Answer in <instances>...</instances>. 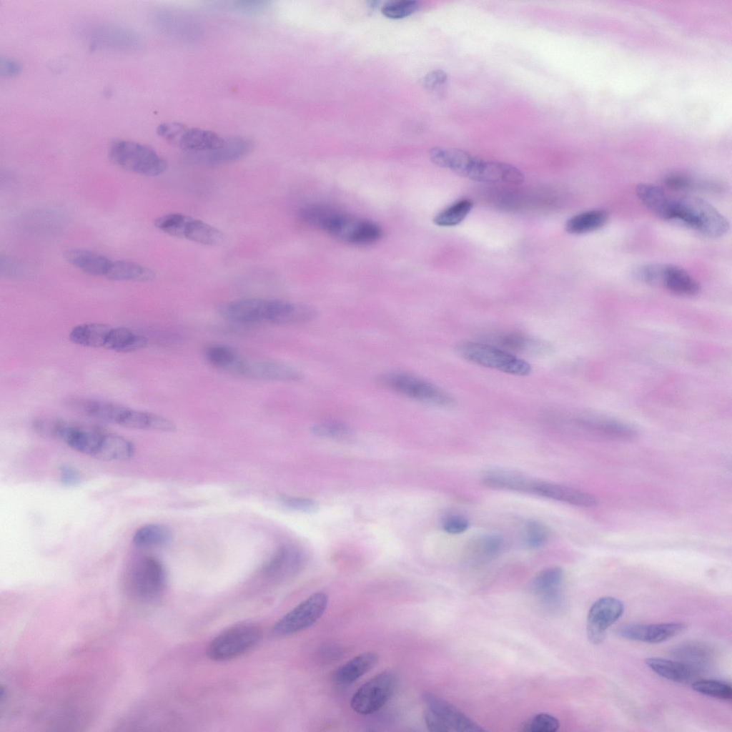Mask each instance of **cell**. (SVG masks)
Wrapping results in <instances>:
<instances>
[{
	"label": "cell",
	"mask_w": 732,
	"mask_h": 732,
	"mask_svg": "<svg viewBox=\"0 0 732 732\" xmlns=\"http://www.w3.org/2000/svg\"><path fill=\"white\" fill-rule=\"evenodd\" d=\"M300 216L307 224L354 245L371 244L382 235V229L376 223L326 206H307L301 211Z\"/></svg>",
	"instance_id": "cell-1"
},
{
	"label": "cell",
	"mask_w": 732,
	"mask_h": 732,
	"mask_svg": "<svg viewBox=\"0 0 732 732\" xmlns=\"http://www.w3.org/2000/svg\"><path fill=\"white\" fill-rule=\"evenodd\" d=\"M122 585L127 595L138 600L150 602L164 593L167 577L162 564L155 558H132L122 573Z\"/></svg>",
	"instance_id": "cell-2"
},
{
	"label": "cell",
	"mask_w": 732,
	"mask_h": 732,
	"mask_svg": "<svg viewBox=\"0 0 732 732\" xmlns=\"http://www.w3.org/2000/svg\"><path fill=\"white\" fill-rule=\"evenodd\" d=\"M669 221H676L701 234L712 238L723 236L729 223L715 207L694 196L674 199Z\"/></svg>",
	"instance_id": "cell-3"
},
{
	"label": "cell",
	"mask_w": 732,
	"mask_h": 732,
	"mask_svg": "<svg viewBox=\"0 0 732 732\" xmlns=\"http://www.w3.org/2000/svg\"><path fill=\"white\" fill-rule=\"evenodd\" d=\"M109 157L117 166L144 176H158L167 168V162L154 149L130 140L113 141Z\"/></svg>",
	"instance_id": "cell-4"
},
{
	"label": "cell",
	"mask_w": 732,
	"mask_h": 732,
	"mask_svg": "<svg viewBox=\"0 0 732 732\" xmlns=\"http://www.w3.org/2000/svg\"><path fill=\"white\" fill-rule=\"evenodd\" d=\"M457 352L476 365L517 376L531 372L530 364L506 350L485 343L466 342L458 345Z\"/></svg>",
	"instance_id": "cell-5"
},
{
	"label": "cell",
	"mask_w": 732,
	"mask_h": 732,
	"mask_svg": "<svg viewBox=\"0 0 732 732\" xmlns=\"http://www.w3.org/2000/svg\"><path fill=\"white\" fill-rule=\"evenodd\" d=\"M378 382L390 390L421 402L447 406L452 402L451 397L435 385L407 372H385L378 377Z\"/></svg>",
	"instance_id": "cell-6"
},
{
	"label": "cell",
	"mask_w": 732,
	"mask_h": 732,
	"mask_svg": "<svg viewBox=\"0 0 732 732\" xmlns=\"http://www.w3.org/2000/svg\"><path fill=\"white\" fill-rule=\"evenodd\" d=\"M422 700L425 706L423 716L426 726L430 731H478L484 730L454 706L433 693H424Z\"/></svg>",
	"instance_id": "cell-7"
},
{
	"label": "cell",
	"mask_w": 732,
	"mask_h": 732,
	"mask_svg": "<svg viewBox=\"0 0 732 732\" xmlns=\"http://www.w3.org/2000/svg\"><path fill=\"white\" fill-rule=\"evenodd\" d=\"M159 136L179 149L191 153L211 151L221 147L225 139L217 133L178 122H164L157 128Z\"/></svg>",
	"instance_id": "cell-8"
},
{
	"label": "cell",
	"mask_w": 732,
	"mask_h": 732,
	"mask_svg": "<svg viewBox=\"0 0 732 732\" xmlns=\"http://www.w3.org/2000/svg\"><path fill=\"white\" fill-rule=\"evenodd\" d=\"M262 636L261 628L255 625L233 626L213 639L207 648L208 656L218 661L236 658L256 646Z\"/></svg>",
	"instance_id": "cell-9"
},
{
	"label": "cell",
	"mask_w": 732,
	"mask_h": 732,
	"mask_svg": "<svg viewBox=\"0 0 732 732\" xmlns=\"http://www.w3.org/2000/svg\"><path fill=\"white\" fill-rule=\"evenodd\" d=\"M397 678L390 671H382L362 684L353 694L350 706L361 715L380 710L394 695Z\"/></svg>",
	"instance_id": "cell-10"
},
{
	"label": "cell",
	"mask_w": 732,
	"mask_h": 732,
	"mask_svg": "<svg viewBox=\"0 0 732 732\" xmlns=\"http://www.w3.org/2000/svg\"><path fill=\"white\" fill-rule=\"evenodd\" d=\"M329 598L324 592H317L288 612L273 627L277 636L290 635L315 623L324 614Z\"/></svg>",
	"instance_id": "cell-11"
},
{
	"label": "cell",
	"mask_w": 732,
	"mask_h": 732,
	"mask_svg": "<svg viewBox=\"0 0 732 732\" xmlns=\"http://www.w3.org/2000/svg\"><path fill=\"white\" fill-rule=\"evenodd\" d=\"M107 432L93 425L62 420L56 438L75 451L98 460Z\"/></svg>",
	"instance_id": "cell-12"
},
{
	"label": "cell",
	"mask_w": 732,
	"mask_h": 732,
	"mask_svg": "<svg viewBox=\"0 0 732 732\" xmlns=\"http://www.w3.org/2000/svg\"><path fill=\"white\" fill-rule=\"evenodd\" d=\"M624 605L618 599L605 596L595 600L588 610L586 631L588 640L593 644L601 643L608 628L623 615Z\"/></svg>",
	"instance_id": "cell-13"
},
{
	"label": "cell",
	"mask_w": 732,
	"mask_h": 732,
	"mask_svg": "<svg viewBox=\"0 0 732 732\" xmlns=\"http://www.w3.org/2000/svg\"><path fill=\"white\" fill-rule=\"evenodd\" d=\"M277 300L245 298L219 305L218 314L226 320L241 323L269 322Z\"/></svg>",
	"instance_id": "cell-14"
},
{
	"label": "cell",
	"mask_w": 732,
	"mask_h": 732,
	"mask_svg": "<svg viewBox=\"0 0 732 732\" xmlns=\"http://www.w3.org/2000/svg\"><path fill=\"white\" fill-rule=\"evenodd\" d=\"M232 374L256 380L283 382H296L302 377L299 371L283 363L272 360H249L242 357Z\"/></svg>",
	"instance_id": "cell-15"
},
{
	"label": "cell",
	"mask_w": 732,
	"mask_h": 732,
	"mask_svg": "<svg viewBox=\"0 0 732 732\" xmlns=\"http://www.w3.org/2000/svg\"><path fill=\"white\" fill-rule=\"evenodd\" d=\"M466 178L487 183L520 184L524 181L523 174L513 165L473 157Z\"/></svg>",
	"instance_id": "cell-16"
},
{
	"label": "cell",
	"mask_w": 732,
	"mask_h": 732,
	"mask_svg": "<svg viewBox=\"0 0 732 732\" xmlns=\"http://www.w3.org/2000/svg\"><path fill=\"white\" fill-rule=\"evenodd\" d=\"M253 149V142L248 138L233 137L226 138L224 144L213 150L188 154L187 160L193 164L217 166L241 159Z\"/></svg>",
	"instance_id": "cell-17"
},
{
	"label": "cell",
	"mask_w": 732,
	"mask_h": 732,
	"mask_svg": "<svg viewBox=\"0 0 732 732\" xmlns=\"http://www.w3.org/2000/svg\"><path fill=\"white\" fill-rule=\"evenodd\" d=\"M686 628V624L680 622L655 624L630 623L618 627L616 633L630 640L659 643L681 633Z\"/></svg>",
	"instance_id": "cell-18"
},
{
	"label": "cell",
	"mask_w": 732,
	"mask_h": 732,
	"mask_svg": "<svg viewBox=\"0 0 732 732\" xmlns=\"http://www.w3.org/2000/svg\"><path fill=\"white\" fill-rule=\"evenodd\" d=\"M305 558L293 546L279 548L264 567V575L273 580H284L298 574L303 568Z\"/></svg>",
	"instance_id": "cell-19"
},
{
	"label": "cell",
	"mask_w": 732,
	"mask_h": 732,
	"mask_svg": "<svg viewBox=\"0 0 732 732\" xmlns=\"http://www.w3.org/2000/svg\"><path fill=\"white\" fill-rule=\"evenodd\" d=\"M530 493L579 507H592L596 498L589 493L560 484L534 480Z\"/></svg>",
	"instance_id": "cell-20"
},
{
	"label": "cell",
	"mask_w": 732,
	"mask_h": 732,
	"mask_svg": "<svg viewBox=\"0 0 732 732\" xmlns=\"http://www.w3.org/2000/svg\"><path fill=\"white\" fill-rule=\"evenodd\" d=\"M563 577L562 568L554 566L541 570L532 580L533 592L549 608H556L562 603L560 586Z\"/></svg>",
	"instance_id": "cell-21"
},
{
	"label": "cell",
	"mask_w": 732,
	"mask_h": 732,
	"mask_svg": "<svg viewBox=\"0 0 732 732\" xmlns=\"http://www.w3.org/2000/svg\"><path fill=\"white\" fill-rule=\"evenodd\" d=\"M66 405L82 415L117 425L127 408L113 402L87 398L70 399Z\"/></svg>",
	"instance_id": "cell-22"
},
{
	"label": "cell",
	"mask_w": 732,
	"mask_h": 732,
	"mask_svg": "<svg viewBox=\"0 0 732 732\" xmlns=\"http://www.w3.org/2000/svg\"><path fill=\"white\" fill-rule=\"evenodd\" d=\"M64 259L72 266L90 275L105 277L112 263L109 257L81 248H71L64 252Z\"/></svg>",
	"instance_id": "cell-23"
},
{
	"label": "cell",
	"mask_w": 732,
	"mask_h": 732,
	"mask_svg": "<svg viewBox=\"0 0 732 732\" xmlns=\"http://www.w3.org/2000/svg\"><path fill=\"white\" fill-rule=\"evenodd\" d=\"M645 662L658 676L681 684L692 683L698 674L693 668L678 660L653 657L646 659Z\"/></svg>",
	"instance_id": "cell-24"
},
{
	"label": "cell",
	"mask_w": 732,
	"mask_h": 732,
	"mask_svg": "<svg viewBox=\"0 0 732 732\" xmlns=\"http://www.w3.org/2000/svg\"><path fill=\"white\" fill-rule=\"evenodd\" d=\"M635 193L642 204L653 214L664 220H670L674 199L655 184L640 183Z\"/></svg>",
	"instance_id": "cell-25"
},
{
	"label": "cell",
	"mask_w": 732,
	"mask_h": 732,
	"mask_svg": "<svg viewBox=\"0 0 732 732\" xmlns=\"http://www.w3.org/2000/svg\"><path fill=\"white\" fill-rule=\"evenodd\" d=\"M118 425L137 430H153L162 432L176 430L175 424L162 415L127 407Z\"/></svg>",
	"instance_id": "cell-26"
},
{
	"label": "cell",
	"mask_w": 732,
	"mask_h": 732,
	"mask_svg": "<svg viewBox=\"0 0 732 732\" xmlns=\"http://www.w3.org/2000/svg\"><path fill=\"white\" fill-rule=\"evenodd\" d=\"M94 46L109 49L128 50L139 46V39L124 29L106 27L96 29L91 34Z\"/></svg>",
	"instance_id": "cell-27"
},
{
	"label": "cell",
	"mask_w": 732,
	"mask_h": 732,
	"mask_svg": "<svg viewBox=\"0 0 732 732\" xmlns=\"http://www.w3.org/2000/svg\"><path fill=\"white\" fill-rule=\"evenodd\" d=\"M431 162L465 177L473 155L466 151L450 147H435L430 150Z\"/></svg>",
	"instance_id": "cell-28"
},
{
	"label": "cell",
	"mask_w": 732,
	"mask_h": 732,
	"mask_svg": "<svg viewBox=\"0 0 732 732\" xmlns=\"http://www.w3.org/2000/svg\"><path fill=\"white\" fill-rule=\"evenodd\" d=\"M534 480L525 475L508 470H493L482 478L483 485L488 488L530 493Z\"/></svg>",
	"instance_id": "cell-29"
},
{
	"label": "cell",
	"mask_w": 732,
	"mask_h": 732,
	"mask_svg": "<svg viewBox=\"0 0 732 732\" xmlns=\"http://www.w3.org/2000/svg\"><path fill=\"white\" fill-rule=\"evenodd\" d=\"M661 285L674 294L693 296L700 291L698 282L684 269L664 264Z\"/></svg>",
	"instance_id": "cell-30"
},
{
	"label": "cell",
	"mask_w": 732,
	"mask_h": 732,
	"mask_svg": "<svg viewBox=\"0 0 732 732\" xmlns=\"http://www.w3.org/2000/svg\"><path fill=\"white\" fill-rule=\"evenodd\" d=\"M378 656L374 652H365L340 666L334 673V681L338 684L354 683L370 671L377 663Z\"/></svg>",
	"instance_id": "cell-31"
},
{
	"label": "cell",
	"mask_w": 732,
	"mask_h": 732,
	"mask_svg": "<svg viewBox=\"0 0 732 732\" xmlns=\"http://www.w3.org/2000/svg\"><path fill=\"white\" fill-rule=\"evenodd\" d=\"M105 277L114 281L147 282L155 278V273L150 268L135 262L112 260Z\"/></svg>",
	"instance_id": "cell-32"
},
{
	"label": "cell",
	"mask_w": 732,
	"mask_h": 732,
	"mask_svg": "<svg viewBox=\"0 0 732 732\" xmlns=\"http://www.w3.org/2000/svg\"><path fill=\"white\" fill-rule=\"evenodd\" d=\"M148 340L146 337L124 327H112L104 348L117 352H132L144 348Z\"/></svg>",
	"instance_id": "cell-33"
},
{
	"label": "cell",
	"mask_w": 732,
	"mask_h": 732,
	"mask_svg": "<svg viewBox=\"0 0 732 732\" xmlns=\"http://www.w3.org/2000/svg\"><path fill=\"white\" fill-rule=\"evenodd\" d=\"M112 327L102 323H84L76 325L69 333L74 344L86 347H104Z\"/></svg>",
	"instance_id": "cell-34"
},
{
	"label": "cell",
	"mask_w": 732,
	"mask_h": 732,
	"mask_svg": "<svg viewBox=\"0 0 732 732\" xmlns=\"http://www.w3.org/2000/svg\"><path fill=\"white\" fill-rule=\"evenodd\" d=\"M579 424L590 432L609 437L631 439L637 435L636 431L628 425L603 417H587L580 420Z\"/></svg>",
	"instance_id": "cell-35"
},
{
	"label": "cell",
	"mask_w": 732,
	"mask_h": 732,
	"mask_svg": "<svg viewBox=\"0 0 732 732\" xmlns=\"http://www.w3.org/2000/svg\"><path fill=\"white\" fill-rule=\"evenodd\" d=\"M172 534L165 525L156 523L144 525L134 534L133 544L139 549H153L167 545Z\"/></svg>",
	"instance_id": "cell-36"
},
{
	"label": "cell",
	"mask_w": 732,
	"mask_h": 732,
	"mask_svg": "<svg viewBox=\"0 0 732 732\" xmlns=\"http://www.w3.org/2000/svg\"><path fill=\"white\" fill-rule=\"evenodd\" d=\"M671 652L676 660L688 664L698 673L706 670L712 659L710 650L706 646L696 643L681 644L673 648Z\"/></svg>",
	"instance_id": "cell-37"
},
{
	"label": "cell",
	"mask_w": 732,
	"mask_h": 732,
	"mask_svg": "<svg viewBox=\"0 0 732 732\" xmlns=\"http://www.w3.org/2000/svg\"><path fill=\"white\" fill-rule=\"evenodd\" d=\"M182 238L205 245H217L224 240L223 233L215 227L200 219L189 217Z\"/></svg>",
	"instance_id": "cell-38"
},
{
	"label": "cell",
	"mask_w": 732,
	"mask_h": 732,
	"mask_svg": "<svg viewBox=\"0 0 732 732\" xmlns=\"http://www.w3.org/2000/svg\"><path fill=\"white\" fill-rule=\"evenodd\" d=\"M608 220L603 209H592L579 213L568 219L565 230L573 234H583L602 228Z\"/></svg>",
	"instance_id": "cell-39"
},
{
	"label": "cell",
	"mask_w": 732,
	"mask_h": 732,
	"mask_svg": "<svg viewBox=\"0 0 732 732\" xmlns=\"http://www.w3.org/2000/svg\"><path fill=\"white\" fill-rule=\"evenodd\" d=\"M503 544L502 536L496 534L486 535L473 541L466 553L472 561L483 563L499 555Z\"/></svg>",
	"instance_id": "cell-40"
},
{
	"label": "cell",
	"mask_w": 732,
	"mask_h": 732,
	"mask_svg": "<svg viewBox=\"0 0 732 732\" xmlns=\"http://www.w3.org/2000/svg\"><path fill=\"white\" fill-rule=\"evenodd\" d=\"M207 361L212 366L230 372L240 357L231 347L224 345H212L204 351Z\"/></svg>",
	"instance_id": "cell-41"
},
{
	"label": "cell",
	"mask_w": 732,
	"mask_h": 732,
	"mask_svg": "<svg viewBox=\"0 0 732 732\" xmlns=\"http://www.w3.org/2000/svg\"><path fill=\"white\" fill-rule=\"evenodd\" d=\"M473 208V202L461 199L437 214L434 223L440 227H452L463 221Z\"/></svg>",
	"instance_id": "cell-42"
},
{
	"label": "cell",
	"mask_w": 732,
	"mask_h": 732,
	"mask_svg": "<svg viewBox=\"0 0 732 732\" xmlns=\"http://www.w3.org/2000/svg\"><path fill=\"white\" fill-rule=\"evenodd\" d=\"M692 688L701 694L721 700L732 698V688L726 682L713 679L696 680L691 683Z\"/></svg>",
	"instance_id": "cell-43"
},
{
	"label": "cell",
	"mask_w": 732,
	"mask_h": 732,
	"mask_svg": "<svg viewBox=\"0 0 732 732\" xmlns=\"http://www.w3.org/2000/svg\"><path fill=\"white\" fill-rule=\"evenodd\" d=\"M188 215L181 213H169L154 220V226L160 231L172 237L182 238L184 225Z\"/></svg>",
	"instance_id": "cell-44"
},
{
	"label": "cell",
	"mask_w": 732,
	"mask_h": 732,
	"mask_svg": "<svg viewBox=\"0 0 732 732\" xmlns=\"http://www.w3.org/2000/svg\"><path fill=\"white\" fill-rule=\"evenodd\" d=\"M312 432L317 436L333 439H346L352 435L351 428L337 420H327L314 425Z\"/></svg>",
	"instance_id": "cell-45"
},
{
	"label": "cell",
	"mask_w": 732,
	"mask_h": 732,
	"mask_svg": "<svg viewBox=\"0 0 732 732\" xmlns=\"http://www.w3.org/2000/svg\"><path fill=\"white\" fill-rule=\"evenodd\" d=\"M559 726V721L555 716L542 713L525 721L521 730L525 732H555Z\"/></svg>",
	"instance_id": "cell-46"
},
{
	"label": "cell",
	"mask_w": 732,
	"mask_h": 732,
	"mask_svg": "<svg viewBox=\"0 0 732 732\" xmlns=\"http://www.w3.org/2000/svg\"><path fill=\"white\" fill-rule=\"evenodd\" d=\"M420 7V2L415 0L390 1L382 6V13L387 18L398 19L412 14Z\"/></svg>",
	"instance_id": "cell-47"
},
{
	"label": "cell",
	"mask_w": 732,
	"mask_h": 732,
	"mask_svg": "<svg viewBox=\"0 0 732 732\" xmlns=\"http://www.w3.org/2000/svg\"><path fill=\"white\" fill-rule=\"evenodd\" d=\"M548 531L544 525L533 520L525 526L523 539L525 544L531 549L543 546L548 539Z\"/></svg>",
	"instance_id": "cell-48"
},
{
	"label": "cell",
	"mask_w": 732,
	"mask_h": 732,
	"mask_svg": "<svg viewBox=\"0 0 732 732\" xmlns=\"http://www.w3.org/2000/svg\"><path fill=\"white\" fill-rule=\"evenodd\" d=\"M664 264L649 263L635 267L633 277L644 283L658 285L661 284Z\"/></svg>",
	"instance_id": "cell-49"
},
{
	"label": "cell",
	"mask_w": 732,
	"mask_h": 732,
	"mask_svg": "<svg viewBox=\"0 0 732 732\" xmlns=\"http://www.w3.org/2000/svg\"><path fill=\"white\" fill-rule=\"evenodd\" d=\"M61 420L52 417L37 418L33 422V427L41 436L56 438Z\"/></svg>",
	"instance_id": "cell-50"
},
{
	"label": "cell",
	"mask_w": 732,
	"mask_h": 732,
	"mask_svg": "<svg viewBox=\"0 0 732 732\" xmlns=\"http://www.w3.org/2000/svg\"><path fill=\"white\" fill-rule=\"evenodd\" d=\"M469 527L468 519L459 514H451L446 516L442 522L443 530L450 534H460Z\"/></svg>",
	"instance_id": "cell-51"
},
{
	"label": "cell",
	"mask_w": 732,
	"mask_h": 732,
	"mask_svg": "<svg viewBox=\"0 0 732 732\" xmlns=\"http://www.w3.org/2000/svg\"><path fill=\"white\" fill-rule=\"evenodd\" d=\"M282 503L287 507L305 513H312L317 510V503L312 500L297 498V497H282L281 499Z\"/></svg>",
	"instance_id": "cell-52"
},
{
	"label": "cell",
	"mask_w": 732,
	"mask_h": 732,
	"mask_svg": "<svg viewBox=\"0 0 732 732\" xmlns=\"http://www.w3.org/2000/svg\"><path fill=\"white\" fill-rule=\"evenodd\" d=\"M666 187L672 190L681 191L693 187V180L684 174L673 173L668 174L664 179Z\"/></svg>",
	"instance_id": "cell-53"
},
{
	"label": "cell",
	"mask_w": 732,
	"mask_h": 732,
	"mask_svg": "<svg viewBox=\"0 0 732 732\" xmlns=\"http://www.w3.org/2000/svg\"><path fill=\"white\" fill-rule=\"evenodd\" d=\"M498 342L505 348L515 350L525 348L528 344L525 337L517 334L504 335L499 337Z\"/></svg>",
	"instance_id": "cell-54"
},
{
	"label": "cell",
	"mask_w": 732,
	"mask_h": 732,
	"mask_svg": "<svg viewBox=\"0 0 732 732\" xmlns=\"http://www.w3.org/2000/svg\"><path fill=\"white\" fill-rule=\"evenodd\" d=\"M22 70L21 65L13 59L1 58L0 62V74L5 78L16 76Z\"/></svg>",
	"instance_id": "cell-55"
},
{
	"label": "cell",
	"mask_w": 732,
	"mask_h": 732,
	"mask_svg": "<svg viewBox=\"0 0 732 732\" xmlns=\"http://www.w3.org/2000/svg\"><path fill=\"white\" fill-rule=\"evenodd\" d=\"M447 79L445 71L441 69H435L427 73L423 78V85L428 89L432 90L443 84Z\"/></svg>",
	"instance_id": "cell-56"
},
{
	"label": "cell",
	"mask_w": 732,
	"mask_h": 732,
	"mask_svg": "<svg viewBox=\"0 0 732 732\" xmlns=\"http://www.w3.org/2000/svg\"><path fill=\"white\" fill-rule=\"evenodd\" d=\"M60 479L66 486H75L81 481V475L78 470L71 466H62L60 469Z\"/></svg>",
	"instance_id": "cell-57"
},
{
	"label": "cell",
	"mask_w": 732,
	"mask_h": 732,
	"mask_svg": "<svg viewBox=\"0 0 732 732\" xmlns=\"http://www.w3.org/2000/svg\"><path fill=\"white\" fill-rule=\"evenodd\" d=\"M267 4L266 1H241L237 2V6L244 11H257L263 9Z\"/></svg>",
	"instance_id": "cell-58"
}]
</instances>
